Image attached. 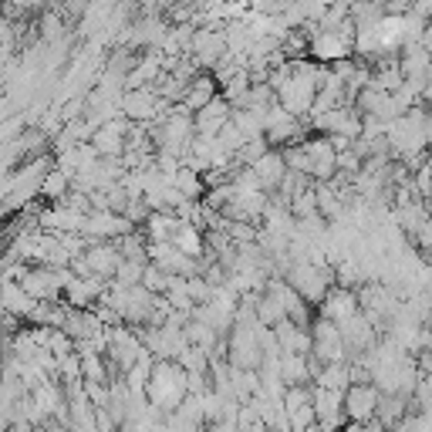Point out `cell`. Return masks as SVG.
Returning a JSON list of instances; mask_svg holds the SVG:
<instances>
[{
	"instance_id": "2",
	"label": "cell",
	"mask_w": 432,
	"mask_h": 432,
	"mask_svg": "<svg viewBox=\"0 0 432 432\" xmlns=\"http://www.w3.org/2000/svg\"><path fill=\"white\" fill-rule=\"evenodd\" d=\"M45 193H51V196H61L65 193V176L58 173V176H51V179L45 182Z\"/></svg>"
},
{
	"instance_id": "1",
	"label": "cell",
	"mask_w": 432,
	"mask_h": 432,
	"mask_svg": "<svg viewBox=\"0 0 432 432\" xmlns=\"http://www.w3.org/2000/svg\"><path fill=\"white\" fill-rule=\"evenodd\" d=\"M344 402H348V412L355 415V419H368L371 412H375V406H378V392L371 385H348V392L342 395Z\"/></svg>"
}]
</instances>
